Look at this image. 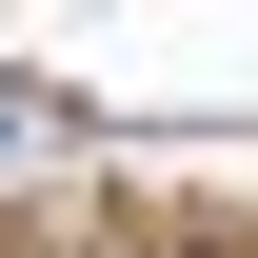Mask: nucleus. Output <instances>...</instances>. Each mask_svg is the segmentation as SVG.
Wrapping results in <instances>:
<instances>
[{
    "instance_id": "nucleus-2",
    "label": "nucleus",
    "mask_w": 258,
    "mask_h": 258,
    "mask_svg": "<svg viewBox=\"0 0 258 258\" xmlns=\"http://www.w3.org/2000/svg\"><path fill=\"white\" fill-rule=\"evenodd\" d=\"M80 159V99H40V80H0V179H60Z\"/></svg>"
},
{
    "instance_id": "nucleus-1",
    "label": "nucleus",
    "mask_w": 258,
    "mask_h": 258,
    "mask_svg": "<svg viewBox=\"0 0 258 258\" xmlns=\"http://www.w3.org/2000/svg\"><path fill=\"white\" fill-rule=\"evenodd\" d=\"M119 219H179V238H258V139H139V159H119Z\"/></svg>"
}]
</instances>
